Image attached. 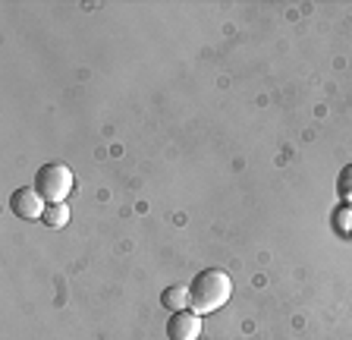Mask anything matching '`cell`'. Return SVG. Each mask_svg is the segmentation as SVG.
<instances>
[{
    "label": "cell",
    "instance_id": "obj_1",
    "mask_svg": "<svg viewBox=\"0 0 352 340\" xmlns=\"http://www.w3.org/2000/svg\"><path fill=\"white\" fill-rule=\"evenodd\" d=\"M233 293V281H230L227 271H217V268H208V271H198L195 281L189 287V306L198 315H211L220 306L230 299Z\"/></svg>",
    "mask_w": 352,
    "mask_h": 340
},
{
    "label": "cell",
    "instance_id": "obj_2",
    "mask_svg": "<svg viewBox=\"0 0 352 340\" xmlns=\"http://www.w3.org/2000/svg\"><path fill=\"white\" fill-rule=\"evenodd\" d=\"M35 189L47 205H60V202H66V195L73 193V170L63 161L41 164L35 173Z\"/></svg>",
    "mask_w": 352,
    "mask_h": 340
},
{
    "label": "cell",
    "instance_id": "obj_3",
    "mask_svg": "<svg viewBox=\"0 0 352 340\" xmlns=\"http://www.w3.org/2000/svg\"><path fill=\"white\" fill-rule=\"evenodd\" d=\"M44 208H47V202L38 195L35 186H19V189H13V195H10V211H13L16 217H22V221H35V217H44Z\"/></svg>",
    "mask_w": 352,
    "mask_h": 340
},
{
    "label": "cell",
    "instance_id": "obj_4",
    "mask_svg": "<svg viewBox=\"0 0 352 340\" xmlns=\"http://www.w3.org/2000/svg\"><path fill=\"white\" fill-rule=\"evenodd\" d=\"M201 334V315L192 309H183V312H173L167 321V337L170 340H198Z\"/></svg>",
    "mask_w": 352,
    "mask_h": 340
},
{
    "label": "cell",
    "instance_id": "obj_5",
    "mask_svg": "<svg viewBox=\"0 0 352 340\" xmlns=\"http://www.w3.org/2000/svg\"><path fill=\"white\" fill-rule=\"evenodd\" d=\"M161 306L167 312H183L186 306H189V287H179V284H173V287H167L161 293Z\"/></svg>",
    "mask_w": 352,
    "mask_h": 340
},
{
    "label": "cell",
    "instance_id": "obj_6",
    "mask_svg": "<svg viewBox=\"0 0 352 340\" xmlns=\"http://www.w3.org/2000/svg\"><path fill=\"white\" fill-rule=\"evenodd\" d=\"M41 221L47 224V227H54V230L66 227V224H69V208H66V202H60V205H47V208H44Z\"/></svg>",
    "mask_w": 352,
    "mask_h": 340
},
{
    "label": "cell",
    "instance_id": "obj_7",
    "mask_svg": "<svg viewBox=\"0 0 352 340\" xmlns=\"http://www.w3.org/2000/svg\"><path fill=\"white\" fill-rule=\"evenodd\" d=\"M337 189H340V195H343V199H346V202H352V164H346V167H343V170H340Z\"/></svg>",
    "mask_w": 352,
    "mask_h": 340
}]
</instances>
